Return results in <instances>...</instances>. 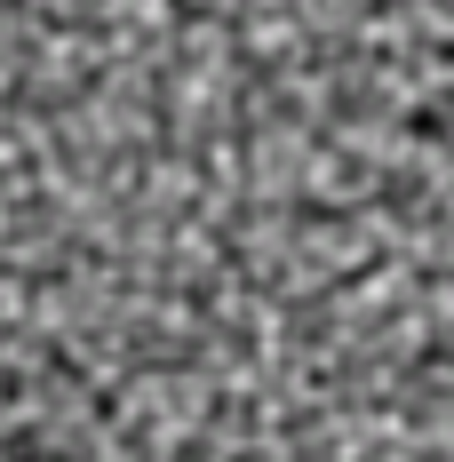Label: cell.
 <instances>
[{"label":"cell","instance_id":"obj_1","mask_svg":"<svg viewBox=\"0 0 454 462\" xmlns=\"http://www.w3.org/2000/svg\"><path fill=\"white\" fill-rule=\"evenodd\" d=\"M414 136H422V143H431V152H439V160L454 168V80L431 96L422 112H414Z\"/></svg>","mask_w":454,"mask_h":462},{"label":"cell","instance_id":"obj_2","mask_svg":"<svg viewBox=\"0 0 454 462\" xmlns=\"http://www.w3.org/2000/svg\"><path fill=\"white\" fill-rule=\"evenodd\" d=\"M0 462H80L64 439H48V430H16L8 447H0Z\"/></svg>","mask_w":454,"mask_h":462}]
</instances>
